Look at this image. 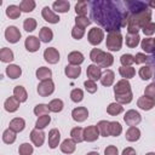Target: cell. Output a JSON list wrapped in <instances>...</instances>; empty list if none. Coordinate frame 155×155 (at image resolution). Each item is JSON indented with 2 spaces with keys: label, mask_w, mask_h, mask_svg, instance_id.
I'll list each match as a JSON object with an SVG mask.
<instances>
[{
  "label": "cell",
  "mask_w": 155,
  "mask_h": 155,
  "mask_svg": "<svg viewBox=\"0 0 155 155\" xmlns=\"http://www.w3.org/2000/svg\"><path fill=\"white\" fill-rule=\"evenodd\" d=\"M53 92H54V82L52 81V79L40 81V84L38 85V93L41 97H48Z\"/></svg>",
  "instance_id": "obj_4"
},
{
  "label": "cell",
  "mask_w": 155,
  "mask_h": 155,
  "mask_svg": "<svg viewBox=\"0 0 155 155\" xmlns=\"http://www.w3.org/2000/svg\"><path fill=\"white\" fill-rule=\"evenodd\" d=\"M154 42H155V38H154Z\"/></svg>",
  "instance_id": "obj_64"
},
{
  "label": "cell",
  "mask_w": 155,
  "mask_h": 155,
  "mask_svg": "<svg viewBox=\"0 0 155 155\" xmlns=\"http://www.w3.org/2000/svg\"><path fill=\"white\" fill-rule=\"evenodd\" d=\"M84 86H85V88H86V91H87L88 93H94V92H97V88H98L96 81L88 80V79L84 82Z\"/></svg>",
  "instance_id": "obj_54"
},
{
  "label": "cell",
  "mask_w": 155,
  "mask_h": 155,
  "mask_svg": "<svg viewBox=\"0 0 155 155\" xmlns=\"http://www.w3.org/2000/svg\"><path fill=\"white\" fill-rule=\"evenodd\" d=\"M85 35V29L78 27V25H74L73 29H71V36L75 39V40H80L82 39V36Z\"/></svg>",
  "instance_id": "obj_53"
},
{
  "label": "cell",
  "mask_w": 155,
  "mask_h": 155,
  "mask_svg": "<svg viewBox=\"0 0 155 155\" xmlns=\"http://www.w3.org/2000/svg\"><path fill=\"white\" fill-rule=\"evenodd\" d=\"M84 59H85L84 54L79 51H73L68 54V62L71 65H80L84 62Z\"/></svg>",
  "instance_id": "obj_24"
},
{
  "label": "cell",
  "mask_w": 155,
  "mask_h": 155,
  "mask_svg": "<svg viewBox=\"0 0 155 155\" xmlns=\"http://www.w3.org/2000/svg\"><path fill=\"white\" fill-rule=\"evenodd\" d=\"M124 121H125L126 125H128L130 127H131V126H137V125L142 121V116H140V114H139L137 110L131 109V110H127V111H126V114H125V116H124Z\"/></svg>",
  "instance_id": "obj_6"
},
{
  "label": "cell",
  "mask_w": 155,
  "mask_h": 155,
  "mask_svg": "<svg viewBox=\"0 0 155 155\" xmlns=\"http://www.w3.org/2000/svg\"><path fill=\"white\" fill-rule=\"evenodd\" d=\"M87 6H88V4H87V1H78L76 2V5H75V12H76V15L78 16H86L87 15Z\"/></svg>",
  "instance_id": "obj_44"
},
{
  "label": "cell",
  "mask_w": 155,
  "mask_h": 155,
  "mask_svg": "<svg viewBox=\"0 0 155 155\" xmlns=\"http://www.w3.org/2000/svg\"><path fill=\"white\" fill-rule=\"evenodd\" d=\"M30 139L33 142V144L35 147H41L45 142V133L42 132V130H38V128H34L31 132H30Z\"/></svg>",
  "instance_id": "obj_15"
},
{
  "label": "cell",
  "mask_w": 155,
  "mask_h": 155,
  "mask_svg": "<svg viewBox=\"0 0 155 155\" xmlns=\"http://www.w3.org/2000/svg\"><path fill=\"white\" fill-rule=\"evenodd\" d=\"M86 155H99L97 151H90V153H87Z\"/></svg>",
  "instance_id": "obj_62"
},
{
  "label": "cell",
  "mask_w": 155,
  "mask_h": 155,
  "mask_svg": "<svg viewBox=\"0 0 155 155\" xmlns=\"http://www.w3.org/2000/svg\"><path fill=\"white\" fill-rule=\"evenodd\" d=\"M138 74H139V78H140L142 80H149V79H151V76H153L151 67H150V65H143V67L139 69Z\"/></svg>",
  "instance_id": "obj_45"
},
{
  "label": "cell",
  "mask_w": 155,
  "mask_h": 155,
  "mask_svg": "<svg viewBox=\"0 0 155 155\" xmlns=\"http://www.w3.org/2000/svg\"><path fill=\"white\" fill-rule=\"evenodd\" d=\"M63 107H64L63 101L62 99H58V98H54V99H52L48 103V109L52 113H59V111H62L63 110Z\"/></svg>",
  "instance_id": "obj_36"
},
{
  "label": "cell",
  "mask_w": 155,
  "mask_h": 155,
  "mask_svg": "<svg viewBox=\"0 0 155 155\" xmlns=\"http://www.w3.org/2000/svg\"><path fill=\"white\" fill-rule=\"evenodd\" d=\"M105 54H107V52H104V51H102V50H99V48H92V51L90 52V58H91V61H92L96 65L99 67V65L102 64V62H103Z\"/></svg>",
  "instance_id": "obj_18"
},
{
  "label": "cell",
  "mask_w": 155,
  "mask_h": 155,
  "mask_svg": "<svg viewBox=\"0 0 155 155\" xmlns=\"http://www.w3.org/2000/svg\"><path fill=\"white\" fill-rule=\"evenodd\" d=\"M121 155H136V150H134L133 148L128 147V148H125V149L122 150V154H121Z\"/></svg>",
  "instance_id": "obj_60"
},
{
  "label": "cell",
  "mask_w": 155,
  "mask_h": 155,
  "mask_svg": "<svg viewBox=\"0 0 155 155\" xmlns=\"http://www.w3.org/2000/svg\"><path fill=\"white\" fill-rule=\"evenodd\" d=\"M128 92H131V84L126 79L119 80L116 82V85L114 86V94L115 96L125 94V93H128Z\"/></svg>",
  "instance_id": "obj_9"
},
{
  "label": "cell",
  "mask_w": 155,
  "mask_h": 155,
  "mask_svg": "<svg viewBox=\"0 0 155 155\" xmlns=\"http://www.w3.org/2000/svg\"><path fill=\"white\" fill-rule=\"evenodd\" d=\"M40 39L39 38H36V36H34V35H30V36H28L27 39H25V41H24V46H25V48H27V51H29V52H36L39 48H40Z\"/></svg>",
  "instance_id": "obj_12"
},
{
  "label": "cell",
  "mask_w": 155,
  "mask_h": 155,
  "mask_svg": "<svg viewBox=\"0 0 155 155\" xmlns=\"http://www.w3.org/2000/svg\"><path fill=\"white\" fill-rule=\"evenodd\" d=\"M137 105L142 109V110H150L155 107V99H151L147 96H142L138 98L137 101Z\"/></svg>",
  "instance_id": "obj_16"
},
{
  "label": "cell",
  "mask_w": 155,
  "mask_h": 155,
  "mask_svg": "<svg viewBox=\"0 0 155 155\" xmlns=\"http://www.w3.org/2000/svg\"><path fill=\"white\" fill-rule=\"evenodd\" d=\"M34 151L33 149V145L29 144V143H22L18 148V153L19 155H31Z\"/></svg>",
  "instance_id": "obj_51"
},
{
  "label": "cell",
  "mask_w": 155,
  "mask_h": 155,
  "mask_svg": "<svg viewBox=\"0 0 155 155\" xmlns=\"http://www.w3.org/2000/svg\"><path fill=\"white\" fill-rule=\"evenodd\" d=\"M24 127H25V121L22 117H15L10 121V127L8 128L15 131L16 133H18V132H22L24 130Z\"/></svg>",
  "instance_id": "obj_26"
},
{
  "label": "cell",
  "mask_w": 155,
  "mask_h": 155,
  "mask_svg": "<svg viewBox=\"0 0 155 155\" xmlns=\"http://www.w3.org/2000/svg\"><path fill=\"white\" fill-rule=\"evenodd\" d=\"M70 99L75 103H79L84 99V92L81 88H74L71 92H70Z\"/></svg>",
  "instance_id": "obj_50"
},
{
  "label": "cell",
  "mask_w": 155,
  "mask_h": 155,
  "mask_svg": "<svg viewBox=\"0 0 155 155\" xmlns=\"http://www.w3.org/2000/svg\"><path fill=\"white\" fill-rule=\"evenodd\" d=\"M36 25H38V23H36L35 18H25L24 22H23V28H24L25 31H33V30H35L36 29Z\"/></svg>",
  "instance_id": "obj_48"
},
{
  "label": "cell",
  "mask_w": 155,
  "mask_h": 155,
  "mask_svg": "<svg viewBox=\"0 0 155 155\" xmlns=\"http://www.w3.org/2000/svg\"><path fill=\"white\" fill-rule=\"evenodd\" d=\"M48 113H50L48 104H42V103H40V104L35 105V108H34V114H35L38 117H39V116H42V115H48Z\"/></svg>",
  "instance_id": "obj_46"
},
{
  "label": "cell",
  "mask_w": 155,
  "mask_h": 155,
  "mask_svg": "<svg viewBox=\"0 0 155 155\" xmlns=\"http://www.w3.org/2000/svg\"><path fill=\"white\" fill-rule=\"evenodd\" d=\"M92 17L93 19L103 25L105 30L113 31L119 30L120 27H126L130 17V12L126 11L120 13V11L114 6L111 1H92Z\"/></svg>",
  "instance_id": "obj_1"
},
{
  "label": "cell",
  "mask_w": 155,
  "mask_h": 155,
  "mask_svg": "<svg viewBox=\"0 0 155 155\" xmlns=\"http://www.w3.org/2000/svg\"><path fill=\"white\" fill-rule=\"evenodd\" d=\"M91 24V19H88L86 16H76L75 17V25L85 29L87 25Z\"/></svg>",
  "instance_id": "obj_49"
},
{
  "label": "cell",
  "mask_w": 155,
  "mask_h": 155,
  "mask_svg": "<svg viewBox=\"0 0 155 155\" xmlns=\"http://www.w3.org/2000/svg\"><path fill=\"white\" fill-rule=\"evenodd\" d=\"M149 7H154L155 8V1H150V2H147Z\"/></svg>",
  "instance_id": "obj_61"
},
{
  "label": "cell",
  "mask_w": 155,
  "mask_h": 155,
  "mask_svg": "<svg viewBox=\"0 0 155 155\" xmlns=\"http://www.w3.org/2000/svg\"><path fill=\"white\" fill-rule=\"evenodd\" d=\"M134 57V63L136 64H142V63H145L150 57H148L147 54H144V53H136V56H133Z\"/></svg>",
  "instance_id": "obj_58"
},
{
  "label": "cell",
  "mask_w": 155,
  "mask_h": 155,
  "mask_svg": "<svg viewBox=\"0 0 155 155\" xmlns=\"http://www.w3.org/2000/svg\"><path fill=\"white\" fill-rule=\"evenodd\" d=\"M120 62H121L122 67H131L132 63H134V57L130 53H124L120 57Z\"/></svg>",
  "instance_id": "obj_52"
},
{
  "label": "cell",
  "mask_w": 155,
  "mask_h": 155,
  "mask_svg": "<svg viewBox=\"0 0 155 155\" xmlns=\"http://www.w3.org/2000/svg\"><path fill=\"white\" fill-rule=\"evenodd\" d=\"M113 63H114V57H113V54L107 52V54H105V57H104L102 64L99 65V68H108V67H110Z\"/></svg>",
  "instance_id": "obj_56"
},
{
  "label": "cell",
  "mask_w": 155,
  "mask_h": 155,
  "mask_svg": "<svg viewBox=\"0 0 155 155\" xmlns=\"http://www.w3.org/2000/svg\"><path fill=\"white\" fill-rule=\"evenodd\" d=\"M104 155H119V150L115 145H108L104 150Z\"/></svg>",
  "instance_id": "obj_59"
},
{
  "label": "cell",
  "mask_w": 155,
  "mask_h": 155,
  "mask_svg": "<svg viewBox=\"0 0 155 155\" xmlns=\"http://www.w3.org/2000/svg\"><path fill=\"white\" fill-rule=\"evenodd\" d=\"M35 75H36V78H38V80L45 81V80L51 79V76H52V70H51L50 68H47V67H40V68L36 69Z\"/></svg>",
  "instance_id": "obj_27"
},
{
  "label": "cell",
  "mask_w": 155,
  "mask_h": 155,
  "mask_svg": "<svg viewBox=\"0 0 155 155\" xmlns=\"http://www.w3.org/2000/svg\"><path fill=\"white\" fill-rule=\"evenodd\" d=\"M140 46H142V48H143L147 53H153V52H155V42H154V39H153V38L142 39Z\"/></svg>",
  "instance_id": "obj_31"
},
{
  "label": "cell",
  "mask_w": 155,
  "mask_h": 155,
  "mask_svg": "<svg viewBox=\"0 0 155 155\" xmlns=\"http://www.w3.org/2000/svg\"><path fill=\"white\" fill-rule=\"evenodd\" d=\"M105 45L109 51H120L121 46H122V35H121L120 30L109 31L107 35Z\"/></svg>",
  "instance_id": "obj_3"
},
{
  "label": "cell",
  "mask_w": 155,
  "mask_h": 155,
  "mask_svg": "<svg viewBox=\"0 0 155 155\" xmlns=\"http://www.w3.org/2000/svg\"><path fill=\"white\" fill-rule=\"evenodd\" d=\"M125 41H126V45H127L128 47L134 48V47H137L138 44L140 42V36H139L138 34H127Z\"/></svg>",
  "instance_id": "obj_35"
},
{
  "label": "cell",
  "mask_w": 155,
  "mask_h": 155,
  "mask_svg": "<svg viewBox=\"0 0 155 155\" xmlns=\"http://www.w3.org/2000/svg\"><path fill=\"white\" fill-rule=\"evenodd\" d=\"M52 8L56 11V12H59V13H65L69 11L70 8V2L69 1H65V0H57L52 4Z\"/></svg>",
  "instance_id": "obj_23"
},
{
  "label": "cell",
  "mask_w": 155,
  "mask_h": 155,
  "mask_svg": "<svg viewBox=\"0 0 155 155\" xmlns=\"http://www.w3.org/2000/svg\"><path fill=\"white\" fill-rule=\"evenodd\" d=\"M121 132H122V126L120 125V122H117V121H111V122L109 124V133H110V136L117 137V136L121 134Z\"/></svg>",
  "instance_id": "obj_40"
},
{
  "label": "cell",
  "mask_w": 155,
  "mask_h": 155,
  "mask_svg": "<svg viewBox=\"0 0 155 155\" xmlns=\"http://www.w3.org/2000/svg\"><path fill=\"white\" fill-rule=\"evenodd\" d=\"M70 136H71V139H74L76 143H81L84 142V128L81 127H74L71 131H70Z\"/></svg>",
  "instance_id": "obj_37"
},
{
  "label": "cell",
  "mask_w": 155,
  "mask_h": 155,
  "mask_svg": "<svg viewBox=\"0 0 155 155\" xmlns=\"http://www.w3.org/2000/svg\"><path fill=\"white\" fill-rule=\"evenodd\" d=\"M115 80V74L113 70L110 69H105L103 73H102V78H101V82L103 86H111L113 82Z\"/></svg>",
  "instance_id": "obj_21"
},
{
  "label": "cell",
  "mask_w": 155,
  "mask_h": 155,
  "mask_svg": "<svg viewBox=\"0 0 155 155\" xmlns=\"http://www.w3.org/2000/svg\"><path fill=\"white\" fill-rule=\"evenodd\" d=\"M39 39L42 42H50L53 39V31L48 27H42L39 31Z\"/></svg>",
  "instance_id": "obj_29"
},
{
  "label": "cell",
  "mask_w": 155,
  "mask_h": 155,
  "mask_svg": "<svg viewBox=\"0 0 155 155\" xmlns=\"http://www.w3.org/2000/svg\"><path fill=\"white\" fill-rule=\"evenodd\" d=\"M59 148H61V151L62 153H64V154H71L76 149V142L74 139H71V138H67V139H64L62 142V144L59 145Z\"/></svg>",
  "instance_id": "obj_17"
},
{
  "label": "cell",
  "mask_w": 155,
  "mask_h": 155,
  "mask_svg": "<svg viewBox=\"0 0 155 155\" xmlns=\"http://www.w3.org/2000/svg\"><path fill=\"white\" fill-rule=\"evenodd\" d=\"M142 30H143L144 35H147V36H151V35L155 33V23H154V22L148 23Z\"/></svg>",
  "instance_id": "obj_57"
},
{
  "label": "cell",
  "mask_w": 155,
  "mask_h": 155,
  "mask_svg": "<svg viewBox=\"0 0 155 155\" xmlns=\"http://www.w3.org/2000/svg\"><path fill=\"white\" fill-rule=\"evenodd\" d=\"M19 103H21V102H19L15 96H12V97H8V98L5 101L4 108H5V110L8 111V113H15V111L19 108Z\"/></svg>",
  "instance_id": "obj_20"
},
{
  "label": "cell",
  "mask_w": 155,
  "mask_h": 155,
  "mask_svg": "<svg viewBox=\"0 0 155 155\" xmlns=\"http://www.w3.org/2000/svg\"><path fill=\"white\" fill-rule=\"evenodd\" d=\"M109 121L107 120H101L98 124H97V127H98V131H99V134L103 136V137H108L110 136L109 133Z\"/></svg>",
  "instance_id": "obj_42"
},
{
  "label": "cell",
  "mask_w": 155,
  "mask_h": 155,
  "mask_svg": "<svg viewBox=\"0 0 155 155\" xmlns=\"http://www.w3.org/2000/svg\"><path fill=\"white\" fill-rule=\"evenodd\" d=\"M36 4L34 0H23L19 2V8L22 12H31L34 11Z\"/></svg>",
  "instance_id": "obj_38"
},
{
  "label": "cell",
  "mask_w": 155,
  "mask_h": 155,
  "mask_svg": "<svg viewBox=\"0 0 155 155\" xmlns=\"http://www.w3.org/2000/svg\"><path fill=\"white\" fill-rule=\"evenodd\" d=\"M13 96L22 103V102H25L28 99V93L25 91V88L23 86H19L17 85L15 88H13Z\"/></svg>",
  "instance_id": "obj_33"
},
{
  "label": "cell",
  "mask_w": 155,
  "mask_h": 155,
  "mask_svg": "<svg viewBox=\"0 0 155 155\" xmlns=\"http://www.w3.org/2000/svg\"><path fill=\"white\" fill-rule=\"evenodd\" d=\"M86 75L88 78V80H93V81L101 80V78H102V70H101V68L98 65L90 64L87 67V69H86Z\"/></svg>",
  "instance_id": "obj_14"
},
{
  "label": "cell",
  "mask_w": 155,
  "mask_h": 155,
  "mask_svg": "<svg viewBox=\"0 0 155 155\" xmlns=\"http://www.w3.org/2000/svg\"><path fill=\"white\" fill-rule=\"evenodd\" d=\"M125 137H126V139H127L128 142H136V140H138V139L140 138V131H139V128H137L136 126H131V127H128V130L126 131Z\"/></svg>",
  "instance_id": "obj_28"
},
{
  "label": "cell",
  "mask_w": 155,
  "mask_h": 155,
  "mask_svg": "<svg viewBox=\"0 0 155 155\" xmlns=\"http://www.w3.org/2000/svg\"><path fill=\"white\" fill-rule=\"evenodd\" d=\"M144 96H147V97H149L151 99H155V82H151L145 87Z\"/></svg>",
  "instance_id": "obj_55"
},
{
  "label": "cell",
  "mask_w": 155,
  "mask_h": 155,
  "mask_svg": "<svg viewBox=\"0 0 155 155\" xmlns=\"http://www.w3.org/2000/svg\"><path fill=\"white\" fill-rule=\"evenodd\" d=\"M124 111V107L117 103V102H114V103H110L108 107H107V113L111 116H116L119 114H121Z\"/></svg>",
  "instance_id": "obj_34"
},
{
  "label": "cell",
  "mask_w": 155,
  "mask_h": 155,
  "mask_svg": "<svg viewBox=\"0 0 155 155\" xmlns=\"http://www.w3.org/2000/svg\"><path fill=\"white\" fill-rule=\"evenodd\" d=\"M51 122V116L50 115H42L39 116L36 122H35V128L38 130H44L46 126H48V124Z\"/></svg>",
  "instance_id": "obj_39"
},
{
  "label": "cell",
  "mask_w": 155,
  "mask_h": 155,
  "mask_svg": "<svg viewBox=\"0 0 155 155\" xmlns=\"http://www.w3.org/2000/svg\"><path fill=\"white\" fill-rule=\"evenodd\" d=\"M145 155H155V153H153V151H150V153H147Z\"/></svg>",
  "instance_id": "obj_63"
},
{
  "label": "cell",
  "mask_w": 155,
  "mask_h": 155,
  "mask_svg": "<svg viewBox=\"0 0 155 155\" xmlns=\"http://www.w3.org/2000/svg\"><path fill=\"white\" fill-rule=\"evenodd\" d=\"M59 140H61V133L57 128H52L50 132H48V147L51 149H54L58 147L59 144Z\"/></svg>",
  "instance_id": "obj_19"
},
{
  "label": "cell",
  "mask_w": 155,
  "mask_h": 155,
  "mask_svg": "<svg viewBox=\"0 0 155 155\" xmlns=\"http://www.w3.org/2000/svg\"><path fill=\"white\" fill-rule=\"evenodd\" d=\"M87 39H88V42L93 46H97L99 45L103 39H104V31L103 29L101 28H97V27H93L92 29H90L88 34H87Z\"/></svg>",
  "instance_id": "obj_5"
},
{
  "label": "cell",
  "mask_w": 155,
  "mask_h": 155,
  "mask_svg": "<svg viewBox=\"0 0 155 155\" xmlns=\"http://www.w3.org/2000/svg\"><path fill=\"white\" fill-rule=\"evenodd\" d=\"M71 116H73V120H74V121L84 122V121L88 117V110H87V108H85V107H78V108L73 109Z\"/></svg>",
  "instance_id": "obj_11"
},
{
  "label": "cell",
  "mask_w": 155,
  "mask_h": 155,
  "mask_svg": "<svg viewBox=\"0 0 155 155\" xmlns=\"http://www.w3.org/2000/svg\"><path fill=\"white\" fill-rule=\"evenodd\" d=\"M64 74L67 75V78L69 79H76L80 76L81 74V68L79 65H71V64H68L65 68H64Z\"/></svg>",
  "instance_id": "obj_22"
},
{
  "label": "cell",
  "mask_w": 155,
  "mask_h": 155,
  "mask_svg": "<svg viewBox=\"0 0 155 155\" xmlns=\"http://www.w3.org/2000/svg\"><path fill=\"white\" fill-rule=\"evenodd\" d=\"M44 58L50 64H56L59 62V52L54 47H47L44 51Z\"/></svg>",
  "instance_id": "obj_10"
},
{
  "label": "cell",
  "mask_w": 155,
  "mask_h": 155,
  "mask_svg": "<svg viewBox=\"0 0 155 155\" xmlns=\"http://www.w3.org/2000/svg\"><path fill=\"white\" fill-rule=\"evenodd\" d=\"M21 13H22V11H21L19 6H17V5H10L6 8V16L10 19H17V18H19Z\"/></svg>",
  "instance_id": "obj_32"
},
{
  "label": "cell",
  "mask_w": 155,
  "mask_h": 155,
  "mask_svg": "<svg viewBox=\"0 0 155 155\" xmlns=\"http://www.w3.org/2000/svg\"><path fill=\"white\" fill-rule=\"evenodd\" d=\"M2 140H4V143H6V144H12V143H15V140H16V132L12 131V130H10V128L5 130L4 133H2Z\"/></svg>",
  "instance_id": "obj_43"
},
{
  "label": "cell",
  "mask_w": 155,
  "mask_h": 155,
  "mask_svg": "<svg viewBox=\"0 0 155 155\" xmlns=\"http://www.w3.org/2000/svg\"><path fill=\"white\" fill-rule=\"evenodd\" d=\"M119 73H120V75H121L124 79L128 80V79H131V78L134 76L136 70H134V68H132V67H120V68H119Z\"/></svg>",
  "instance_id": "obj_41"
},
{
  "label": "cell",
  "mask_w": 155,
  "mask_h": 155,
  "mask_svg": "<svg viewBox=\"0 0 155 155\" xmlns=\"http://www.w3.org/2000/svg\"><path fill=\"white\" fill-rule=\"evenodd\" d=\"M99 137V131L97 125H91L84 128V140L86 142H94Z\"/></svg>",
  "instance_id": "obj_8"
},
{
  "label": "cell",
  "mask_w": 155,
  "mask_h": 155,
  "mask_svg": "<svg viewBox=\"0 0 155 155\" xmlns=\"http://www.w3.org/2000/svg\"><path fill=\"white\" fill-rule=\"evenodd\" d=\"M15 59V56H13V52L11 48L8 47H2L0 50V61L4 62V63H10Z\"/></svg>",
  "instance_id": "obj_30"
},
{
  "label": "cell",
  "mask_w": 155,
  "mask_h": 155,
  "mask_svg": "<svg viewBox=\"0 0 155 155\" xmlns=\"http://www.w3.org/2000/svg\"><path fill=\"white\" fill-rule=\"evenodd\" d=\"M151 10L148 7L145 10H140L133 13H130L127 22V31L128 34H138L139 29H143L151 21Z\"/></svg>",
  "instance_id": "obj_2"
},
{
  "label": "cell",
  "mask_w": 155,
  "mask_h": 155,
  "mask_svg": "<svg viewBox=\"0 0 155 155\" xmlns=\"http://www.w3.org/2000/svg\"><path fill=\"white\" fill-rule=\"evenodd\" d=\"M6 75L10 79H18L22 75V69L17 64H8L6 67Z\"/></svg>",
  "instance_id": "obj_25"
},
{
  "label": "cell",
  "mask_w": 155,
  "mask_h": 155,
  "mask_svg": "<svg viewBox=\"0 0 155 155\" xmlns=\"http://www.w3.org/2000/svg\"><path fill=\"white\" fill-rule=\"evenodd\" d=\"M21 36H22V34H21L19 29L17 27H15V25H10V27H7L5 29V38L11 44L18 42L19 39H21Z\"/></svg>",
  "instance_id": "obj_7"
},
{
  "label": "cell",
  "mask_w": 155,
  "mask_h": 155,
  "mask_svg": "<svg viewBox=\"0 0 155 155\" xmlns=\"http://www.w3.org/2000/svg\"><path fill=\"white\" fill-rule=\"evenodd\" d=\"M41 16H42V18L46 21V22H48V23H52V24H56V23H58L59 22V16H57L50 7H47V6H45L44 8H42V11H41Z\"/></svg>",
  "instance_id": "obj_13"
},
{
  "label": "cell",
  "mask_w": 155,
  "mask_h": 155,
  "mask_svg": "<svg viewBox=\"0 0 155 155\" xmlns=\"http://www.w3.org/2000/svg\"><path fill=\"white\" fill-rule=\"evenodd\" d=\"M115 99H116V102L120 103V104H128V103H131L132 99H133V93H132V91H131V92L125 93V94L115 96Z\"/></svg>",
  "instance_id": "obj_47"
}]
</instances>
